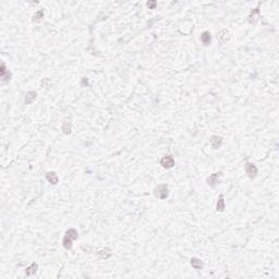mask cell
Masks as SVG:
<instances>
[{
  "label": "cell",
  "instance_id": "12",
  "mask_svg": "<svg viewBox=\"0 0 279 279\" xmlns=\"http://www.w3.org/2000/svg\"><path fill=\"white\" fill-rule=\"evenodd\" d=\"M37 269H38V265L36 264V263H33V264H31L29 267H27L26 271H25V273H26L27 276H32V275H34L36 271H37Z\"/></svg>",
  "mask_w": 279,
  "mask_h": 279
},
{
  "label": "cell",
  "instance_id": "11",
  "mask_svg": "<svg viewBox=\"0 0 279 279\" xmlns=\"http://www.w3.org/2000/svg\"><path fill=\"white\" fill-rule=\"evenodd\" d=\"M36 95H37V94H36V92H34V91H31V92L27 93L26 94V97H25V104H26V105L32 104V103L35 100Z\"/></svg>",
  "mask_w": 279,
  "mask_h": 279
},
{
  "label": "cell",
  "instance_id": "16",
  "mask_svg": "<svg viewBox=\"0 0 279 279\" xmlns=\"http://www.w3.org/2000/svg\"><path fill=\"white\" fill-rule=\"evenodd\" d=\"M62 130H63V132H65L66 134H69L70 132H71V124H70V122H65L62 124Z\"/></svg>",
  "mask_w": 279,
  "mask_h": 279
},
{
  "label": "cell",
  "instance_id": "6",
  "mask_svg": "<svg viewBox=\"0 0 279 279\" xmlns=\"http://www.w3.org/2000/svg\"><path fill=\"white\" fill-rule=\"evenodd\" d=\"M210 142V145L214 150H218L219 147L221 146V143H223V139L218 135H213L212 138L209 140Z\"/></svg>",
  "mask_w": 279,
  "mask_h": 279
},
{
  "label": "cell",
  "instance_id": "5",
  "mask_svg": "<svg viewBox=\"0 0 279 279\" xmlns=\"http://www.w3.org/2000/svg\"><path fill=\"white\" fill-rule=\"evenodd\" d=\"M221 173L220 172H215V173H212V175L209 176L208 178H207V183H208V186L210 187H216L217 183L219 182V177H220Z\"/></svg>",
  "mask_w": 279,
  "mask_h": 279
},
{
  "label": "cell",
  "instance_id": "15",
  "mask_svg": "<svg viewBox=\"0 0 279 279\" xmlns=\"http://www.w3.org/2000/svg\"><path fill=\"white\" fill-rule=\"evenodd\" d=\"M219 39H220L221 43H226L228 39H229V36H228V31L227 29H224L221 32V34L219 35Z\"/></svg>",
  "mask_w": 279,
  "mask_h": 279
},
{
  "label": "cell",
  "instance_id": "4",
  "mask_svg": "<svg viewBox=\"0 0 279 279\" xmlns=\"http://www.w3.org/2000/svg\"><path fill=\"white\" fill-rule=\"evenodd\" d=\"M245 172L249 178L253 179V178H255L256 175H257V168H256V166L254 164L248 163L245 165Z\"/></svg>",
  "mask_w": 279,
  "mask_h": 279
},
{
  "label": "cell",
  "instance_id": "9",
  "mask_svg": "<svg viewBox=\"0 0 279 279\" xmlns=\"http://www.w3.org/2000/svg\"><path fill=\"white\" fill-rule=\"evenodd\" d=\"M46 179L49 181V183L51 184H57L59 182V178L56 172H47Z\"/></svg>",
  "mask_w": 279,
  "mask_h": 279
},
{
  "label": "cell",
  "instance_id": "7",
  "mask_svg": "<svg viewBox=\"0 0 279 279\" xmlns=\"http://www.w3.org/2000/svg\"><path fill=\"white\" fill-rule=\"evenodd\" d=\"M190 262H191V265L194 269H197L198 271V269H202L203 267H204V263L197 257H192Z\"/></svg>",
  "mask_w": 279,
  "mask_h": 279
},
{
  "label": "cell",
  "instance_id": "17",
  "mask_svg": "<svg viewBox=\"0 0 279 279\" xmlns=\"http://www.w3.org/2000/svg\"><path fill=\"white\" fill-rule=\"evenodd\" d=\"M155 6H156V2H155V1H148L147 2V7H150V9H154Z\"/></svg>",
  "mask_w": 279,
  "mask_h": 279
},
{
  "label": "cell",
  "instance_id": "10",
  "mask_svg": "<svg viewBox=\"0 0 279 279\" xmlns=\"http://www.w3.org/2000/svg\"><path fill=\"white\" fill-rule=\"evenodd\" d=\"M217 212H224L226 208V204H225V198H224V195L220 194L218 197V201H217Z\"/></svg>",
  "mask_w": 279,
  "mask_h": 279
},
{
  "label": "cell",
  "instance_id": "14",
  "mask_svg": "<svg viewBox=\"0 0 279 279\" xmlns=\"http://www.w3.org/2000/svg\"><path fill=\"white\" fill-rule=\"evenodd\" d=\"M43 18H44V11H43V10H38L37 12L34 14L33 21L34 22H39L40 20L43 19Z\"/></svg>",
  "mask_w": 279,
  "mask_h": 279
},
{
  "label": "cell",
  "instance_id": "8",
  "mask_svg": "<svg viewBox=\"0 0 279 279\" xmlns=\"http://www.w3.org/2000/svg\"><path fill=\"white\" fill-rule=\"evenodd\" d=\"M97 255L99 258H103V260H107L111 256V250L109 248H105L103 250H100L99 252H97Z\"/></svg>",
  "mask_w": 279,
  "mask_h": 279
},
{
  "label": "cell",
  "instance_id": "3",
  "mask_svg": "<svg viewBox=\"0 0 279 279\" xmlns=\"http://www.w3.org/2000/svg\"><path fill=\"white\" fill-rule=\"evenodd\" d=\"M161 165L164 167V168L170 169V168H172L173 165H175V159H173L172 156H169V155H167V156H164L163 158H161Z\"/></svg>",
  "mask_w": 279,
  "mask_h": 279
},
{
  "label": "cell",
  "instance_id": "2",
  "mask_svg": "<svg viewBox=\"0 0 279 279\" xmlns=\"http://www.w3.org/2000/svg\"><path fill=\"white\" fill-rule=\"evenodd\" d=\"M154 194L156 197L161 198V200H166L169 195L168 187H167L166 184H159L157 187H155Z\"/></svg>",
  "mask_w": 279,
  "mask_h": 279
},
{
  "label": "cell",
  "instance_id": "13",
  "mask_svg": "<svg viewBox=\"0 0 279 279\" xmlns=\"http://www.w3.org/2000/svg\"><path fill=\"white\" fill-rule=\"evenodd\" d=\"M210 39H212V37H210L209 32H204V33L201 35V40H202V43L204 45H208L210 43Z\"/></svg>",
  "mask_w": 279,
  "mask_h": 279
},
{
  "label": "cell",
  "instance_id": "1",
  "mask_svg": "<svg viewBox=\"0 0 279 279\" xmlns=\"http://www.w3.org/2000/svg\"><path fill=\"white\" fill-rule=\"evenodd\" d=\"M77 231L75 229H69L65 234V238L62 240V245L67 250H71L72 249V243L75 239L77 238Z\"/></svg>",
  "mask_w": 279,
  "mask_h": 279
}]
</instances>
